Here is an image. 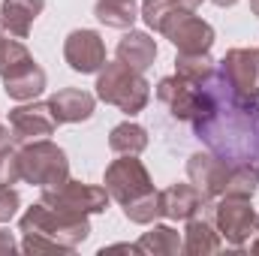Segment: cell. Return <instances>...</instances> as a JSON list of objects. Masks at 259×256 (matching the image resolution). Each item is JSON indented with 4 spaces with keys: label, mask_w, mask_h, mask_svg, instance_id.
<instances>
[{
    "label": "cell",
    "mask_w": 259,
    "mask_h": 256,
    "mask_svg": "<svg viewBox=\"0 0 259 256\" xmlns=\"http://www.w3.org/2000/svg\"><path fill=\"white\" fill-rule=\"evenodd\" d=\"M193 133L226 163L256 166L259 160V100L232 91L220 66L196 84Z\"/></svg>",
    "instance_id": "6da1fadb"
},
{
    "label": "cell",
    "mask_w": 259,
    "mask_h": 256,
    "mask_svg": "<svg viewBox=\"0 0 259 256\" xmlns=\"http://www.w3.org/2000/svg\"><path fill=\"white\" fill-rule=\"evenodd\" d=\"M18 229H21V235H42V238L55 241L64 253H72L81 241H88L91 220H88V214L61 211V208H52L39 199L36 205H30L21 214Z\"/></svg>",
    "instance_id": "7a4b0ae2"
},
{
    "label": "cell",
    "mask_w": 259,
    "mask_h": 256,
    "mask_svg": "<svg viewBox=\"0 0 259 256\" xmlns=\"http://www.w3.org/2000/svg\"><path fill=\"white\" fill-rule=\"evenodd\" d=\"M97 97L103 100V103H109V106H118L127 118L133 115H139V112H145V106H148V100H151V84H148V78H145V72H136V69H130L127 64H121L118 58L97 72Z\"/></svg>",
    "instance_id": "3957f363"
},
{
    "label": "cell",
    "mask_w": 259,
    "mask_h": 256,
    "mask_svg": "<svg viewBox=\"0 0 259 256\" xmlns=\"http://www.w3.org/2000/svg\"><path fill=\"white\" fill-rule=\"evenodd\" d=\"M18 166H21V181L30 187H52L69 178V160L66 151L58 148L52 139H36L18 145Z\"/></svg>",
    "instance_id": "277c9868"
},
{
    "label": "cell",
    "mask_w": 259,
    "mask_h": 256,
    "mask_svg": "<svg viewBox=\"0 0 259 256\" xmlns=\"http://www.w3.org/2000/svg\"><path fill=\"white\" fill-rule=\"evenodd\" d=\"M211 220L229 247L244 250V244L250 241L259 223V214L253 211L250 199H244V196H220L211 202Z\"/></svg>",
    "instance_id": "5b68a950"
},
{
    "label": "cell",
    "mask_w": 259,
    "mask_h": 256,
    "mask_svg": "<svg viewBox=\"0 0 259 256\" xmlns=\"http://www.w3.org/2000/svg\"><path fill=\"white\" fill-rule=\"evenodd\" d=\"M46 205L52 208H61V211H72V214H103L112 202V196L106 187L100 184H84V181H75V178H66L61 184H52V187H42L39 196Z\"/></svg>",
    "instance_id": "8992f818"
},
{
    "label": "cell",
    "mask_w": 259,
    "mask_h": 256,
    "mask_svg": "<svg viewBox=\"0 0 259 256\" xmlns=\"http://www.w3.org/2000/svg\"><path fill=\"white\" fill-rule=\"evenodd\" d=\"M103 187L109 190L112 202H118L124 208L133 199L154 193V181H151V172L145 169V163L136 160V154H121V160H112L106 166Z\"/></svg>",
    "instance_id": "52a82bcc"
},
{
    "label": "cell",
    "mask_w": 259,
    "mask_h": 256,
    "mask_svg": "<svg viewBox=\"0 0 259 256\" xmlns=\"http://www.w3.org/2000/svg\"><path fill=\"white\" fill-rule=\"evenodd\" d=\"M160 33H163L178 52H184V55L211 52V46H214V39H217L214 27H211L205 18H199L196 12H190V9H175V12L166 18V24L160 27Z\"/></svg>",
    "instance_id": "ba28073f"
},
{
    "label": "cell",
    "mask_w": 259,
    "mask_h": 256,
    "mask_svg": "<svg viewBox=\"0 0 259 256\" xmlns=\"http://www.w3.org/2000/svg\"><path fill=\"white\" fill-rule=\"evenodd\" d=\"M229 169H232V163H226L214 151H196L187 160V178L208 202L223 196L226 181H229Z\"/></svg>",
    "instance_id": "9c48e42d"
},
{
    "label": "cell",
    "mask_w": 259,
    "mask_h": 256,
    "mask_svg": "<svg viewBox=\"0 0 259 256\" xmlns=\"http://www.w3.org/2000/svg\"><path fill=\"white\" fill-rule=\"evenodd\" d=\"M9 130H12V139L18 145L24 142H36V139H49L58 121L49 109V103H36V100H27L15 109H9Z\"/></svg>",
    "instance_id": "30bf717a"
},
{
    "label": "cell",
    "mask_w": 259,
    "mask_h": 256,
    "mask_svg": "<svg viewBox=\"0 0 259 256\" xmlns=\"http://www.w3.org/2000/svg\"><path fill=\"white\" fill-rule=\"evenodd\" d=\"M64 58L69 69H75L81 75H94V72H100L106 66V42L91 27L72 30L64 39Z\"/></svg>",
    "instance_id": "8fae6325"
},
{
    "label": "cell",
    "mask_w": 259,
    "mask_h": 256,
    "mask_svg": "<svg viewBox=\"0 0 259 256\" xmlns=\"http://www.w3.org/2000/svg\"><path fill=\"white\" fill-rule=\"evenodd\" d=\"M217 66L235 94L259 100V49H229Z\"/></svg>",
    "instance_id": "7c38bea8"
},
{
    "label": "cell",
    "mask_w": 259,
    "mask_h": 256,
    "mask_svg": "<svg viewBox=\"0 0 259 256\" xmlns=\"http://www.w3.org/2000/svg\"><path fill=\"white\" fill-rule=\"evenodd\" d=\"M49 109L58 124H81L97 112V97L81 88H61L49 97Z\"/></svg>",
    "instance_id": "4fadbf2b"
},
{
    "label": "cell",
    "mask_w": 259,
    "mask_h": 256,
    "mask_svg": "<svg viewBox=\"0 0 259 256\" xmlns=\"http://www.w3.org/2000/svg\"><path fill=\"white\" fill-rule=\"evenodd\" d=\"M157 100L169 109V115L175 121H187L196 112V84L184 81L181 75H163L157 81Z\"/></svg>",
    "instance_id": "5bb4252c"
},
{
    "label": "cell",
    "mask_w": 259,
    "mask_h": 256,
    "mask_svg": "<svg viewBox=\"0 0 259 256\" xmlns=\"http://www.w3.org/2000/svg\"><path fill=\"white\" fill-rule=\"evenodd\" d=\"M46 0H3L0 3V27L15 36V39H27L33 30V21L42 15Z\"/></svg>",
    "instance_id": "9a60e30c"
},
{
    "label": "cell",
    "mask_w": 259,
    "mask_h": 256,
    "mask_svg": "<svg viewBox=\"0 0 259 256\" xmlns=\"http://www.w3.org/2000/svg\"><path fill=\"white\" fill-rule=\"evenodd\" d=\"M205 196L196 190L193 184H172L160 190V211L166 220H190L205 208Z\"/></svg>",
    "instance_id": "2e32d148"
},
{
    "label": "cell",
    "mask_w": 259,
    "mask_h": 256,
    "mask_svg": "<svg viewBox=\"0 0 259 256\" xmlns=\"http://www.w3.org/2000/svg\"><path fill=\"white\" fill-rule=\"evenodd\" d=\"M46 84H49V75H46V69L36 64V61L18 66V69L9 72V75H3V91H6V97L15 100V103L36 100V97L46 91Z\"/></svg>",
    "instance_id": "e0dca14e"
},
{
    "label": "cell",
    "mask_w": 259,
    "mask_h": 256,
    "mask_svg": "<svg viewBox=\"0 0 259 256\" xmlns=\"http://www.w3.org/2000/svg\"><path fill=\"white\" fill-rule=\"evenodd\" d=\"M187 226H184V253L187 256H205V253H217L220 247H223V238H220V232H217V226H214V220L205 214V208L190 217V220H184Z\"/></svg>",
    "instance_id": "ac0fdd59"
},
{
    "label": "cell",
    "mask_w": 259,
    "mask_h": 256,
    "mask_svg": "<svg viewBox=\"0 0 259 256\" xmlns=\"http://www.w3.org/2000/svg\"><path fill=\"white\" fill-rule=\"evenodd\" d=\"M115 58L121 64H127L130 69H136V72H148L157 61V42L145 30H127L124 39L115 49Z\"/></svg>",
    "instance_id": "d6986e66"
},
{
    "label": "cell",
    "mask_w": 259,
    "mask_h": 256,
    "mask_svg": "<svg viewBox=\"0 0 259 256\" xmlns=\"http://www.w3.org/2000/svg\"><path fill=\"white\" fill-rule=\"evenodd\" d=\"M139 250L148 256H178L184 253V238L172 229V226H160L154 223L148 232H142V238L136 241Z\"/></svg>",
    "instance_id": "ffe728a7"
},
{
    "label": "cell",
    "mask_w": 259,
    "mask_h": 256,
    "mask_svg": "<svg viewBox=\"0 0 259 256\" xmlns=\"http://www.w3.org/2000/svg\"><path fill=\"white\" fill-rule=\"evenodd\" d=\"M94 15L100 24L115 27V30H133L136 18H139V3L136 0H97L94 3Z\"/></svg>",
    "instance_id": "44dd1931"
},
{
    "label": "cell",
    "mask_w": 259,
    "mask_h": 256,
    "mask_svg": "<svg viewBox=\"0 0 259 256\" xmlns=\"http://www.w3.org/2000/svg\"><path fill=\"white\" fill-rule=\"evenodd\" d=\"M109 148L115 154H136L139 157L148 148V130L142 127V124H136V121H124V124L112 127V133H109Z\"/></svg>",
    "instance_id": "7402d4cb"
},
{
    "label": "cell",
    "mask_w": 259,
    "mask_h": 256,
    "mask_svg": "<svg viewBox=\"0 0 259 256\" xmlns=\"http://www.w3.org/2000/svg\"><path fill=\"white\" fill-rule=\"evenodd\" d=\"M214 69H217V64H214L211 52H199V55H184V52H178V58H175V75H181V78L190 81V84H202Z\"/></svg>",
    "instance_id": "603a6c76"
},
{
    "label": "cell",
    "mask_w": 259,
    "mask_h": 256,
    "mask_svg": "<svg viewBox=\"0 0 259 256\" xmlns=\"http://www.w3.org/2000/svg\"><path fill=\"white\" fill-rule=\"evenodd\" d=\"M124 217H127L130 223H139V226H148L157 217H163V211H160V190L145 193V196L127 202L124 205Z\"/></svg>",
    "instance_id": "cb8c5ba5"
},
{
    "label": "cell",
    "mask_w": 259,
    "mask_h": 256,
    "mask_svg": "<svg viewBox=\"0 0 259 256\" xmlns=\"http://www.w3.org/2000/svg\"><path fill=\"white\" fill-rule=\"evenodd\" d=\"M33 61V55L27 52V46L21 42V39H15V36H3L0 39V78L3 75H9V72H15L18 66L30 64Z\"/></svg>",
    "instance_id": "d4e9b609"
},
{
    "label": "cell",
    "mask_w": 259,
    "mask_h": 256,
    "mask_svg": "<svg viewBox=\"0 0 259 256\" xmlns=\"http://www.w3.org/2000/svg\"><path fill=\"white\" fill-rule=\"evenodd\" d=\"M259 190V175L253 166H232L229 169V181H226V190L223 196H244V199H253V193Z\"/></svg>",
    "instance_id": "484cf974"
},
{
    "label": "cell",
    "mask_w": 259,
    "mask_h": 256,
    "mask_svg": "<svg viewBox=\"0 0 259 256\" xmlns=\"http://www.w3.org/2000/svg\"><path fill=\"white\" fill-rule=\"evenodd\" d=\"M178 6H175V0H145L142 3V9H139V18L151 27V30H157L160 33V27L166 24V18L175 12Z\"/></svg>",
    "instance_id": "4316f807"
},
{
    "label": "cell",
    "mask_w": 259,
    "mask_h": 256,
    "mask_svg": "<svg viewBox=\"0 0 259 256\" xmlns=\"http://www.w3.org/2000/svg\"><path fill=\"white\" fill-rule=\"evenodd\" d=\"M21 181V166H18V148H3L0 151V187H15Z\"/></svg>",
    "instance_id": "83f0119b"
},
{
    "label": "cell",
    "mask_w": 259,
    "mask_h": 256,
    "mask_svg": "<svg viewBox=\"0 0 259 256\" xmlns=\"http://www.w3.org/2000/svg\"><path fill=\"white\" fill-rule=\"evenodd\" d=\"M21 208V196L15 187H0V223H9Z\"/></svg>",
    "instance_id": "f1b7e54d"
},
{
    "label": "cell",
    "mask_w": 259,
    "mask_h": 256,
    "mask_svg": "<svg viewBox=\"0 0 259 256\" xmlns=\"http://www.w3.org/2000/svg\"><path fill=\"white\" fill-rule=\"evenodd\" d=\"M21 250H24V253H64L55 241H49V238H42V235H24Z\"/></svg>",
    "instance_id": "f546056e"
},
{
    "label": "cell",
    "mask_w": 259,
    "mask_h": 256,
    "mask_svg": "<svg viewBox=\"0 0 259 256\" xmlns=\"http://www.w3.org/2000/svg\"><path fill=\"white\" fill-rule=\"evenodd\" d=\"M15 250H18V244H15V235H12L9 229H3V226H0V256L15 253Z\"/></svg>",
    "instance_id": "4dcf8cb0"
},
{
    "label": "cell",
    "mask_w": 259,
    "mask_h": 256,
    "mask_svg": "<svg viewBox=\"0 0 259 256\" xmlns=\"http://www.w3.org/2000/svg\"><path fill=\"white\" fill-rule=\"evenodd\" d=\"M15 139H12V130H9V124H0V151L3 148H9Z\"/></svg>",
    "instance_id": "1f68e13d"
},
{
    "label": "cell",
    "mask_w": 259,
    "mask_h": 256,
    "mask_svg": "<svg viewBox=\"0 0 259 256\" xmlns=\"http://www.w3.org/2000/svg\"><path fill=\"white\" fill-rule=\"evenodd\" d=\"M250 253H259V223H256V229H253V235H250V241L244 244Z\"/></svg>",
    "instance_id": "d6a6232c"
},
{
    "label": "cell",
    "mask_w": 259,
    "mask_h": 256,
    "mask_svg": "<svg viewBox=\"0 0 259 256\" xmlns=\"http://www.w3.org/2000/svg\"><path fill=\"white\" fill-rule=\"evenodd\" d=\"M175 6H178V9H190V12H196V9L202 6V0H175Z\"/></svg>",
    "instance_id": "836d02e7"
},
{
    "label": "cell",
    "mask_w": 259,
    "mask_h": 256,
    "mask_svg": "<svg viewBox=\"0 0 259 256\" xmlns=\"http://www.w3.org/2000/svg\"><path fill=\"white\" fill-rule=\"evenodd\" d=\"M211 3H217V6H223V9H226V6H235L238 0H211Z\"/></svg>",
    "instance_id": "e575fe53"
},
{
    "label": "cell",
    "mask_w": 259,
    "mask_h": 256,
    "mask_svg": "<svg viewBox=\"0 0 259 256\" xmlns=\"http://www.w3.org/2000/svg\"><path fill=\"white\" fill-rule=\"evenodd\" d=\"M250 12L259 18V0H250Z\"/></svg>",
    "instance_id": "d590c367"
},
{
    "label": "cell",
    "mask_w": 259,
    "mask_h": 256,
    "mask_svg": "<svg viewBox=\"0 0 259 256\" xmlns=\"http://www.w3.org/2000/svg\"><path fill=\"white\" fill-rule=\"evenodd\" d=\"M253 169H256V175H259V160H256V166H253Z\"/></svg>",
    "instance_id": "8d00e7d4"
}]
</instances>
